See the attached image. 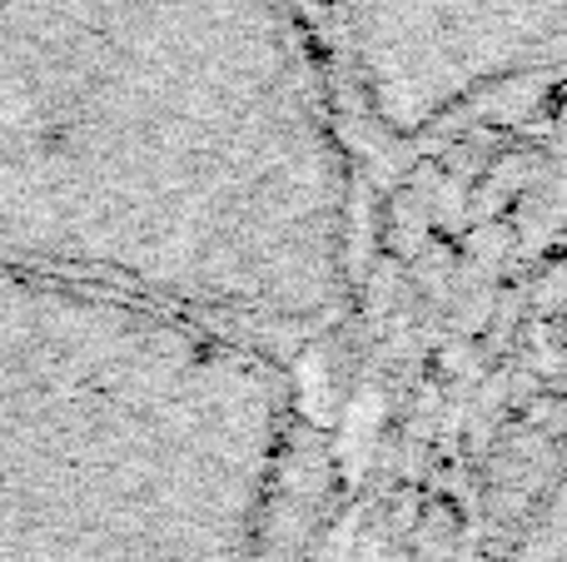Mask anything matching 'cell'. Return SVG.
<instances>
[{
	"instance_id": "obj_1",
	"label": "cell",
	"mask_w": 567,
	"mask_h": 562,
	"mask_svg": "<svg viewBox=\"0 0 567 562\" xmlns=\"http://www.w3.org/2000/svg\"><path fill=\"white\" fill-rule=\"evenodd\" d=\"M0 269L309 329L349 159L289 0H0Z\"/></svg>"
},
{
	"instance_id": "obj_2",
	"label": "cell",
	"mask_w": 567,
	"mask_h": 562,
	"mask_svg": "<svg viewBox=\"0 0 567 562\" xmlns=\"http://www.w3.org/2000/svg\"><path fill=\"white\" fill-rule=\"evenodd\" d=\"M284 434L245 329L0 269V562H259Z\"/></svg>"
},
{
	"instance_id": "obj_3",
	"label": "cell",
	"mask_w": 567,
	"mask_h": 562,
	"mask_svg": "<svg viewBox=\"0 0 567 562\" xmlns=\"http://www.w3.org/2000/svg\"><path fill=\"white\" fill-rule=\"evenodd\" d=\"M353 95L393 139L567 65V0H329Z\"/></svg>"
},
{
	"instance_id": "obj_4",
	"label": "cell",
	"mask_w": 567,
	"mask_h": 562,
	"mask_svg": "<svg viewBox=\"0 0 567 562\" xmlns=\"http://www.w3.org/2000/svg\"><path fill=\"white\" fill-rule=\"evenodd\" d=\"M498 562H567V404L528 444L503 513Z\"/></svg>"
}]
</instances>
